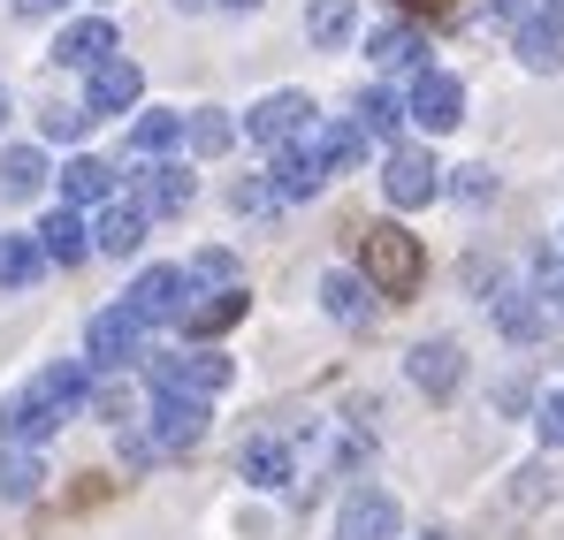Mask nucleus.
Masks as SVG:
<instances>
[{
  "instance_id": "9d476101",
  "label": "nucleus",
  "mask_w": 564,
  "mask_h": 540,
  "mask_svg": "<svg viewBox=\"0 0 564 540\" xmlns=\"http://www.w3.org/2000/svg\"><path fill=\"white\" fill-rule=\"evenodd\" d=\"M245 305H252V297H245V282H237V289H191V305H184V320H176V328H184V343L214 351V343L245 320Z\"/></svg>"
},
{
  "instance_id": "a19ab883",
  "label": "nucleus",
  "mask_w": 564,
  "mask_h": 540,
  "mask_svg": "<svg viewBox=\"0 0 564 540\" xmlns=\"http://www.w3.org/2000/svg\"><path fill=\"white\" fill-rule=\"evenodd\" d=\"M527 15H564V0H527Z\"/></svg>"
},
{
  "instance_id": "473e14b6",
  "label": "nucleus",
  "mask_w": 564,
  "mask_h": 540,
  "mask_svg": "<svg viewBox=\"0 0 564 540\" xmlns=\"http://www.w3.org/2000/svg\"><path fill=\"white\" fill-rule=\"evenodd\" d=\"M85 411H93V419H107V427H138V396H130V381H93Z\"/></svg>"
},
{
  "instance_id": "a18cd8bd",
  "label": "nucleus",
  "mask_w": 564,
  "mask_h": 540,
  "mask_svg": "<svg viewBox=\"0 0 564 540\" xmlns=\"http://www.w3.org/2000/svg\"><path fill=\"white\" fill-rule=\"evenodd\" d=\"M420 540H443V533H420Z\"/></svg>"
},
{
  "instance_id": "7c9ffc66",
  "label": "nucleus",
  "mask_w": 564,
  "mask_h": 540,
  "mask_svg": "<svg viewBox=\"0 0 564 540\" xmlns=\"http://www.w3.org/2000/svg\"><path fill=\"white\" fill-rule=\"evenodd\" d=\"M39 274H46L39 236H0V289H31Z\"/></svg>"
},
{
  "instance_id": "2f4dec72",
  "label": "nucleus",
  "mask_w": 564,
  "mask_h": 540,
  "mask_svg": "<svg viewBox=\"0 0 564 540\" xmlns=\"http://www.w3.org/2000/svg\"><path fill=\"white\" fill-rule=\"evenodd\" d=\"M39 388H46V396H54L62 411H77V404L93 396V359H62V365H46V373H39Z\"/></svg>"
},
{
  "instance_id": "a878e982",
  "label": "nucleus",
  "mask_w": 564,
  "mask_h": 540,
  "mask_svg": "<svg viewBox=\"0 0 564 540\" xmlns=\"http://www.w3.org/2000/svg\"><path fill=\"white\" fill-rule=\"evenodd\" d=\"M184 145L198 161H221L229 145H237V122H229V107H191L184 114Z\"/></svg>"
},
{
  "instance_id": "79ce46f5",
  "label": "nucleus",
  "mask_w": 564,
  "mask_h": 540,
  "mask_svg": "<svg viewBox=\"0 0 564 540\" xmlns=\"http://www.w3.org/2000/svg\"><path fill=\"white\" fill-rule=\"evenodd\" d=\"M214 8H260V0H214Z\"/></svg>"
},
{
  "instance_id": "37998d69",
  "label": "nucleus",
  "mask_w": 564,
  "mask_h": 540,
  "mask_svg": "<svg viewBox=\"0 0 564 540\" xmlns=\"http://www.w3.org/2000/svg\"><path fill=\"white\" fill-rule=\"evenodd\" d=\"M397 8H443V0H397Z\"/></svg>"
},
{
  "instance_id": "aec40b11",
  "label": "nucleus",
  "mask_w": 564,
  "mask_h": 540,
  "mask_svg": "<svg viewBox=\"0 0 564 540\" xmlns=\"http://www.w3.org/2000/svg\"><path fill=\"white\" fill-rule=\"evenodd\" d=\"M367 54H375L381 69H427V31L420 23H381V31H367Z\"/></svg>"
},
{
  "instance_id": "4c0bfd02",
  "label": "nucleus",
  "mask_w": 564,
  "mask_h": 540,
  "mask_svg": "<svg viewBox=\"0 0 564 540\" xmlns=\"http://www.w3.org/2000/svg\"><path fill=\"white\" fill-rule=\"evenodd\" d=\"M534 427H542V442H550V450H564V388H550V396L534 404Z\"/></svg>"
},
{
  "instance_id": "dca6fc26",
  "label": "nucleus",
  "mask_w": 564,
  "mask_h": 540,
  "mask_svg": "<svg viewBox=\"0 0 564 540\" xmlns=\"http://www.w3.org/2000/svg\"><path fill=\"white\" fill-rule=\"evenodd\" d=\"M31 236H39L46 267H85V260H93V221H85L77 206H54V213H46Z\"/></svg>"
},
{
  "instance_id": "2eb2a0df",
  "label": "nucleus",
  "mask_w": 564,
  "mask_h": 540,
  "mask_svg": "<svg viewBox=\"0 0 564 540\" xmlns=\"http://www.w3.org/2000/svg\"><path fill=\"white\" fill-rule=\"evenodd\" d=\"M115 54H122V38H115L107 15H77V23H62V38H54V62H62V69H85V77H93L99 62H115Z\"/></svg>"
},
{
  "instance_id": "9b49d317",
  "label": "nucleus",
  "mask_w": 564,
  "mask_h": 540,
  "mask_svg": "<svg viewBox=\"0 0 564 540\" xmlns=\"http://www.w3.org/2000/svg\"><path fill=\"white\" fill-rule=\"evenodd\" d=\"M85 359L107 365V373H130V365L145 359V328L122 305H107V312H93V328H85Z\"/></svg>"
},
{
  "instance_id": "f704fd0d",
  "label": "nucleus",
  "mask_w": 564,
  "mask_h": 540,
  "mask_svg": "<svg viewBox=\"0 0 564 540\" xmlns=\"http://www.w3.org/2000/svg\"><path fill=\"white\" fill-rule=\"evenodd\" d=\"M184 274H191V282H206V289H237V282H245V274H237V252H221V244H214V252H198Z\"/></svg>"
},
{
  "instance_id": "4be33fe9",
  "label": "nucleus",
  "mask_w": 564,
  "mask_h": 540,
  "mask_svg": "<svg viewBox=\"0 0 564 540\" xmlns=\"http://www.w3.org/2000/svg\"><path fill=\"white\" fill-rule=\"evenodd\" d=\"M62 206H115V168L93 161V153H77V161H62Z\"/></svg>"
},
{
  "instance_id": "7ed1b4c3",
  "label": "nucleus",
  "mask_w": 564,
  "mask_h": 540,
  "mask_svg": "<svg viewBox=\"0 0 564 540\" xmlns=\"http://www.w3.org/2000/svg\"><path fill=\"white\" fill-rule=\"evenodd\" d=\"M153 373V388H169V396H198V404H214L229 381H237V365L221 359V351H176V359H145Z\"/></svg>"
},
{
  "instance_id": "c03bdc74",
  "label": "nucleus",
  "mask_w": 564,
  "mask_h": 540,
  "mask_svg": "<svg viewBox=\"0 0 564 540\" xmlns=\"http://www.w3.org/2000/svg\"><path fill=\"white\" fill-rule=\"evenodd\" d=\"M0 122H8V85H0Z\"/></svg>"
},
{
  "instance_id": "72a5a7b5",
  "label": "nucleus",
  "mask_w": 564,
  "mask_h": 540,
  "mask_svg": "<svg viewBox=\"0 0 564 540\" xmlns=\"http://www.w3.org/2000/svg\"><path fill=\"white\" fill-rule=\"evenodd\" d=\"M351 23H359V15H351V0H313L305 38H313V46H344V38H351Z\"/></svg>"
},
{
  "instance_id": "f3484780",
  "label": "nucleus",
  "mask_w": 564,
  "mask_h": 540,
  "mask_svg": "<svg viewBox=\"0 0 564 540\" xmlns=\"http://www.w3.org/2000/svg\"><path fill=\"white\" fill-rule=\"evenodd\" d=\"M206 442V404L153 388V450H198Z\"/></svg>"
},
{
  "instance_id": "c85d7f7f",
  "label": "nucleus",
  "mask_w": 564,
  "mask_h": 540,
  "mask_svg": "<svg viewBox=\"0 0 564 540\" xmlns=\"http://www.w3.org/2000/svg\"><path fill=\"white\" fill-rule=\"evenodd\" d=\"M237 480H252V487H290L297 464H290L282 442H245V450H237Z\"/></svg>"
},
{
  "instance_id": "b1692460",
  "label": "nucleus",
  "mask_w": 564,
  "mask_h": 540,
  "mask_svg": "<svg viewBox=\"0 0 564 540\" xmlns=\"http://www.w3.org/2000/svg\"><path fill=\"white\" fill-rule=\"evenodd\" d=\"M305 145L321 153V168H328V176H344V168H359V153H367V137H359V122H313V130H305Z\"/></svg>"
},
{
  "instance_id": "20e7f679",
  "label": "nucleus",
  "mask_w": 564,
  "mask_h": 540,
  "mask_svg": "<svg viewBox=\"0 0 564 540\" xmlns=\"http://www.w3.org/2000/svg\"><path fill=\"white\" fill-rule=\"evenodd\" d=\"M381 198H389L397 213L443 198V168H435V153H427V145H389V161H381Z\"/></svg>"
},
{
  "instance_id": "393cba45",
  "label": "nucleus",
  "mask_w": 564,
  "mask_h": 540,
  "mask_svg": "<svg viewBox=\"0 0 564 540\" xmlns=\"http://www.w3.org/2000/svg\"><path fill=\"white\" fill-rule=\"evenodd\" d=\"M351 122H359V137H375V145H397V130H404L412 114H404V99H397L389 85H375V91H359V114H351Z\"/></svg>"
},
{
  "instance_id": "0eeeda50",
  "label": "nucleus",
  "mask_w": 564,
  "mask_h": 540,
  "mask_svg": "<svg viewBox=\"0 0 564 540\" xmlns=\"http://www.w3.org/2000/svg\"><path fill=\"white\" fill-rule=\"evenodd\" d=\"M191 190H198V183H191V168L161 153V161H138V176H130V206H138L145 221H161V213H184Z\"/></svg>"
},
{
  "instance_id": "412c9836",
  "label": "nucleus",
  "mask_w": 564,
  "mask_h": 540,
  "mask_svg": "<svg viewBox=\"0 0 564 540\" xmlns=\"http://www.w3.org/2000/svg\"><path fill=\"white\" fill-rule=\"evenodd\" d=\"M268 176H275V198L290 206V198H313V190L328 183V168H321V153L297 137V145H282V153H275V168H268Z\"/></svg>"
},
{
  "instance_id": "ddd939ff",
  "label": "nucleus",
  "mask_w": 564,
  "mask_h": 540,
  "mask_svg": "<svg viewBox=\"0 0 564 540\" xmlns=\"http://www.w3.org/2000/svg\"><path fill=\"white\" fill-rule=\"evenodd\" d=\"M138 107H145V69L122 62V54L99 62L93 85H85V114H115V122H122V114H138Z\"/></svg>"
},
{
  "instance_id": "6e6552de",
  "label": "nucleus",
  "mask_w": 564,
  "mask_h": 540,
  "mask_svg": "<svg viewBox=\"0 0 564 540\" xmlns=\"http://www.w3.org/2000/svg\"><path fill=\"white\" fill-rule=\"evenodd\" d=\"M305 130H313V99H305V91H268V99L245 114V137H252V145H268V153L297 145Z\"/></svg>"
},
{
  "instance_id": "6ab92c4d",
  "label": "nucleus",
  "mask_w": 564,
  "mask_h": 540,
  "mask_svg": "<svg viewBox=\"0 0 564 540\" xmlns=\"http://www.w3.org/2000/svg\"><path fill=\"white\" fill-rule=\"evenodd\" d=\"M511 54H519L534 77H557L564 69V15H527V23L511 31Z\"/></svg>"
},
{
  "instance_id": "c756f323",
  "label": "nucleus",
  "mask_w": 564,
  "mask_h": 540,
  "mask_svg": "<svg viewBox=\"0 0 564 540\" xmlns=\"http://www.w3.org/2000/svg\"><path fill=\"white\" fill-rule=\"evenodd\" d=\"M46 176H54V168H46L39 145H8V153H0V190H8V198H39Z\"/></svg>"
},
{
  "instance_id": "423d86ee",
  "label": "nucleus",
  "mask_w": 564,
  "mask_h": 540,
  "mask_svg": "<svg viewBox=\"0 0 564 540\" xmlns=\"http://www.w3.org/2000/svg\"><path fill=\"white\" fill-rule=\"evenodd\" d=\"M62 419H69V411L31 381V388H15V396L0 404V442H8V450H39L46 434H62Z\"/></svg>"
},
{
  "instance_id": "ea45409f",
  "label": "nucleus",
  "mask_w": 564,
  "mask_h": 540,
  "mask_svg": "<svg viewBox=\"0 0 564 540\" xmlns=\"http://www.w3.org/2000/svg\"><path fill=\"white\" fill-rule=\"evenodd\" d=\"M542 297H550V320H564V267L542 260Z\"/></svg>"
},
{
  "instance_id": "58836bf2",
  "label": "nucleus",
  "mask_w": 564,
  "mask_h": 540,
  "mask_svg": "<svg viewBox=\"0 0 564 540\" xmlns=\"http://www.w3.org/2000/svg\"><path fill=\"white\" fill-rule=\"evenodd\" d=\"M229 206H237V213H275L282 198H275V183H237V190H229Z\"/></svg>"
},
{
  "instance_id": "e433bc0d",
  "label": "nucleus",
  "mask_w": 564,
  "mask_h": 540,
  "mask_svg": "<svg viewBox=\"0 0 564 540\" xmlns=\"http://www.w3.org/2000/svg\"><path fill=\"white\" fill-rule=\"evenodd\" d=\"M443 190H451V198H466V206H488V198H496V168H458Z\"/></svg>"
},
{
  "instance_id": "a211bd4d",
  "label": "nucleus",
  "mask_w": 564,
  "mask_h": 540,
  "mask_svg": "<svg viewBox=\"0 0 564 540\" xmlns=\"http://www.w3.org/2000/svg\"><path fill=\"white\" fill-rule=\"evenodd\" d=\"M145 213L130 206V198H115V206H99V221H93V252L99 260H138L145 252Z\"/></svg>"
},
{
  "instance_id": "39448f33",
  "label": "nucleus",
  "mask_w": 564,
  "mask_h": 540,
  "mask_svg": "<svg viewBox=\"0 0 564 540\" xmlns=\"http://www.w3.org/2000/svg\"><path fill=\"white\" fill-rule=\"evenodd\" d=\"M404 114H412L427 137H443V130H458V122H466V85H458L451 69H420L412 91H404Z\"/></svg>"
},
{
  "instance_id": "bb28decb",
  "label": "nucleus",
  "mask_w": 564,
  "mask_h": 540,
  "mask_svg": "<svg viewBox=\"0 0 564 540\" xmlns=\"http://www.w3.org/2000/svg\"><path fill=\"white\" fill-rule=\"evenodd\" d=\"M169 145H184V114H169V107H138V122H130V153H138V161H161Z\"/></svg>"
},
{
  "instance_id": "5701e85b",
  "label": "nucleus",
  "mask_w": 564,
  "mask_h": 540,
  "mask_svg": "<svg viewBox=\"0 0 564 540\" xmlns=\"http://www.w3.org/2000/svg\"><path fill=\"white\" fill-rule=\"evenodd\" d=\"M321 305H328V320H344V328H367L375 320V289H367V274H321Z\"/></svg>"
},
{
  "instance_id": "cd10ccee",
  "label": "nucleus",
  "mask_w": 564,
  "mask_h": 540,
  "mask_svg": "<svg viewBox=\"0 0 564 540\" xmlns=\"http://www.w3.org/2000/svg\"><path fill=\"white\" fill-rule=\"evenodd\" d=\"M39 487H46L39 450H8L0 442V503H39Z\"/></svg>"
},
{
  "instance_id": "f257e3e1",
  "label": "nucleus",
  "mask_w": 564,
  "mask_h": 540,
  "mask_svg": "<svg viewBox=\"0 0 564 540\" xmlns=\"http://www.w3.org/2000/svg\"><path fill=\"white\" fill-rule=\"evenodd\" d=\"M359 274H367L375 297L404 305V297H420V282H427V252H420V236H412L404 221H367V229H359Z\"/></svg>"
},
{
  "instance_id": "c9c22d12",
  "label": "nucleus",
  "mask_w": 564,
  "mask_h": 540,
  "mask_svg": "<svg viewBox=\"0 0 564 540\" xmlns=\"http://www.w3.org/2000/svg\"><path fill=\"white\" fill-rule=\"evenodd\" d=\"M39 130H46V145H77V137L93 130V114H85V107H54Z\"/></svg>"
},
{
  "instance_id": "1a4fd4ad",
  "label": "nucleus",
  "mask_w": 564,
  "mask_h": 540,
  "mask_svg": "<svg viewBox=\"0 0 564 540\" xmlns=\"http://www.w3.org/2000/svg\"><path fill=\"white\" fill-rule=\"evenodd\" d=\"M404 373H412V388H420L427 404H451V396L466 388V351H458L451 335H427V343H412Z\"/></svg>"
},
{
  "instance_id": "f03ea898",
  "label": "nucleus",
  "mask_w": 564,
  "mask_h": 540,
  "mask_svg": "<svg viewBox=\"0 0 564 540\" xmlns=\"http://www.w3.org/2000/svg\"><path fill=\"white\" fill-rule=\"evenodd\" d=\"M191 305V274L184 267H138V282L122 289V312L138 328H176Z\"/></svg>"
},
{
  "instance_id": "f8f14e48",
  "label": "nucleus",
  "mask_w": 564,
  "mask_h": 540,
  "mask_svg": "<svg viewBox=\"0 0 564 540\" xmlns=\"http://www.w3.org/2000/svg\"><path fill=\"white\" fill-rule=\"evenodd\" d=\"M397 533H404L397 495H381V487H351V495H344V510H336V540H397Z\"/></svg>"
},
{
  "instance_id": "4468645a",
  "label": "nucleus",
  "mask_w": 564,
  "mask_h": 540,
  "mask_svg": "<svg viewBox=\"0 0 564 540\" xmlns=\"http://www.w3.org/2000/svg\"><path fill=\"white\" fill-rule=\"evenodd\" d=\"M488 312H496V335H503V343H542V335H550V305H542V289L503 282V289L488 297Z\"/></svg>"
}]
</instances>
